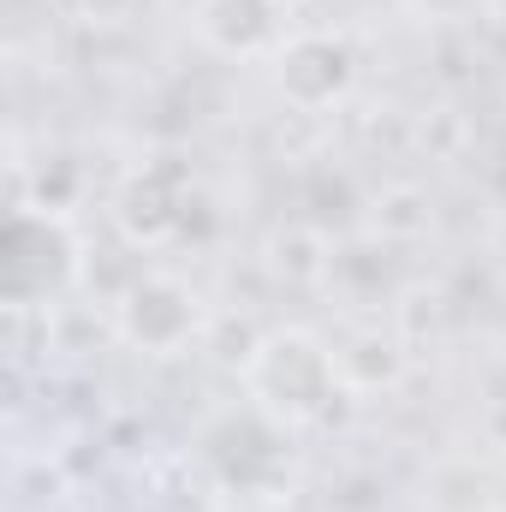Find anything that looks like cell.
Wrapping results in <instances>:
<instances>
[{
    "mask_svg": "<svg viewBox=\"0 0 506 512\" xmlns=\"http://www.w3.org/2000/svg\"><path fill=\"white\" fill-rule=\"evenodd\" d=\"M185 203H191V179L173 161H143L131 167L126 185L114 191V227L131 251H155L185 227Z\"/></svg>",
    "mask_w": 506,
    "mask_h": 512,
    "instance_id": "obj_5",
    "label": "cell"
},
{
    "mask_svg": "<svg viewBox=\"0 0 506 512\" xmlns=\"http://www.w3.org/2000/svg\"><path fill=\"white\" fill-rule=\"evenodd\" d=\"M197 36L221 60H274L292 36L286 0H197Z\"/></svg>",
    "mask_w": 506,
    "mask_h": 512,
    "instance_id": "obj_6",
    "label": "cell"
},
{
    "mask_svg": "<svg viewBox=\"0 0 506 512\" xmlns=\"http://www.w3.org/2000/svg\"><path fill=\"white\" fill-rule=\"evenodd\" d=\"M334 358H340L346 393H387V387L405 382V370H411L405 346H399L393 334H381V328H352V334L334 346Z\"/></svg>",
    "mask_w": 506,
    "mask_h": 512,
    "instance_id": "obj_7",
    "label": "cell"
},
{
    "mask_svg": "<svg viewBox=\"0 0 506 512\" xmlns=\"http://www.w3.org/2000/svg\"><path fill=\"white\" fill-rule=\"evenodd\" d=\"M495 12H501V18H506V0H495Z\"/></svg>",
    "mask_w": 506,
    "mask_h": 512,
    "instance_id": "obj_10",
    "label": "cell"
},
{
    "mask_svg": "<svg viewBox=\"0 0 506 512\" xmlns=\"http://www.w3.org/2000/svg\"><path fill=\"white\" fill-rule=\"evenodd\" d=\"M286 6H304V0H286Z\"/></svg>",
    "mask_w": 506,
    "mask_h": 512,
    "instance_id": "obj_11",
    "label": "cell"
},
{
    "mask_svg": "<svg viewBox=\"0 0 506 512\" xmlns=\"http://www.w3.org/2000/svg\"><path fill=\"white\" fill-rule=\"evenodd\" d=\"M268 66H274L280 96L298 114H328L358 90V48L340 30H292Z\"/></svg>",
    "mask_w": 506,
    "mask_h": 512,
    "instance_id": "obj_4",
    "label": "cell"
},
{
    "mask_svg": "<svg viewBox=\"0 0 506 512\" xmlns=\"http://www.w3.org/2000/svg\"><path fill=\"white\" fill-rule=\"evenodd\" d=\"M245 387H251L256 411L280 429L292 423H316L328 417L340 399H346V382H340V358L334 346L316 334V328H268L245 358Z\"/></svg>",
    "mask_w": 506,
    "mask_h": 512,
    "instance_id": "obj_1",
    "label": "cell"
},
{
    "mask_svg": "<svg viewBox=\"0 0 506 512\" xmlns=\"http://www.w3.org/2000/svg\"><path fill=\"white\" fill-rule=\"evenodd\" d=\"M78 6H84V18H90V24H131L143 0H78Z\"/></svg>",
    "mask_w": 506,
    "mask_h": 512,
    "instance_id": "obj_9",
    "label": "cell"
},
{
    "mask_svg": "<svg viewBox=\"0 0 506 512\" xmlns=\"http://www.w3.org/2000/svg\"><path fill=\"white\" fill-rule=\"evenodd\" d=\"M114 334L143 358H173L203 334V298L179 274L137 268L114 298Z\"/></svg>",
    "mask_w": 506,
    "mask_h": 512,
    "instance_id": "obj_3",
    "label": "cell"
},
{
    "mask_svg": "<svg viewBox=\"0 0 506 512\" xmlns=\"http://www.w3.org/2000/svg\"><path fill=\"white\" fill-rule=\"evenodd\" d=\"M268 268L292 286H316L334 268V256H328V239L316 227H286V233L268 239Z\"/></svg>",
    "mask_w": 506,
    "mask_h": 512,
    "instance_id": "obj_8",
    "label": "cell"
},
{
    "mask_svg": "<svg viewBox=\"0 0 506 512\" xmlns=\"http://www.w3.org/2000/svg\"><path fill=\"white\" fill-rule=\"evenodd\" d=\"M90 268V251L78 239V227L48 209V203H18L6 215V239H0V280H6V304L30 310V304H54L66 298Z\"/></svg>",
    "mask_w": 506,
    "mask_h": 512,
    "instance_id": "obj_2",
    "label": "cell"
}]
</instances>
